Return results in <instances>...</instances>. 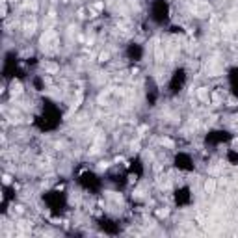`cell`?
Instances as JSON below:
<instances>
[{"label":"cell","instance_id":"obj_1","mask_svg":"<svg viewBox=\"0 0 238 238\" xmlns=\"http://www.w3.org/2000/svg\"><path fill=\"white\" fill-rule=\"evenodd\" d=\"M214 188H216L214 179H208V181L205 182V190H207V193H212V192H214Z\"/></svg>","mask_w":238,"mask_h":238}]
</instances>
